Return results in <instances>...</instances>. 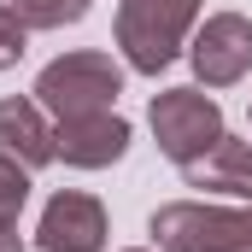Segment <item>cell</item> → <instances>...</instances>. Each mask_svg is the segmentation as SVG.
<instances>
[{"mask_svg":"<svg viewBox=\"0 0 252 252\" xmlns=\"http://www.w3.org/2000/svg\"><path fill=\"white\" fill-rule=\"evenodd\" d=\"M199 6L205 0H118V53L129 70L141 76H158L188 53V35L199 24Z\"/></svg>","mask_w":252,"mask_h":252,"instance_id":"6da1fadb","label":"cell"},{"mask_svg":"<svg viewBox=\"0 0 252 252\" xmlns=\"http://www.w3.org/2000/svg\"><path fill=\"white\" fill-rule=\"evenodd\" d=\"M41 112L59 124V118H88V112H118V94H124V64L100 47H76L59 53L53 64H41L35 88Z\"/></svg>","mask_w":252,"mask_h":252,"instance_id":"7a4b0ae2","label":"cell"},{"mask_svg":"<svg viewBox=\"0 0 252 252\" xmlns=\"http://www.w3.org/2000/svg\"><path fill=\"white\" fill-rule=\"evenodd\" d=\"M147 235L158 252H252V199L241 205L170 199L147 217Z\"/></svg>","mask_w":252,"mask_h":252,"instance_id":"3957f363","label":"cell"},{"mask_svg":"<svg viewBox=\"0 0 252 252\" xmlns=\"http://www.w3.org/2000/svg\"><path fill=\"white\" fill-rule=\"evenodd\" d=\"M147 124H153V141H158V153L176 164V170H188L193 158H205L229 124H223V106L188 82V88H164V94H153V106H147Z\"/></svg>","mask_w":252,"mask_h":252,"instance_id":"277c9868","label":"cell"},{"mask_svg":"<svg viewBox=\"0 0 252 252\" xmlns=\"http://www.w3.org/2000/svg\"><path fill=\"white\" fill-rule=\"evenodd\" d=\"M188 64L199 88H235L252 70V18L241 12H211L188 35Z\"/></svg>","mask_w":252,"mask_h":252,"instance_id":"5b68a950","label":"cell"},{"mask_svg":"<svg viewBox=\"0 0 252 252\" xmlns=\"http://www.w3.org/2000/svg\"><path fill=\"white\" fill-rule=\"evenodd\" d=\"M41 252H106V205L82 188H59L35 223Z\"/></svg>","mask_w":252,"mask_h":252,"instance_id":"8992f818","label":"cell"},{"mask_svg":"<svg viewBox=\"0 0 252 252\" xmlns=\"http://www.w3.org/2000/svg\"><path fill=\"white\" fill-rule=\"evenodd\" d=\"M129 141H135V129L118 112H88V118H59L53 124V147L70 170H112L129 153Z\"/></svg>","mask_w":252,"mask_h":252,"instance_id":"52a82bcc","label":"cell"},{"mask_svg":"<svg viewBox=\"0 0 252 252\" xmlns=\"http://www.w3.org/2000/svg\"><path fill=\"white\" fill-rule=\"evenodd\" d=\"M0 153L18 158L30 176L59 158V147H53V118L41 112L35 94H6V100H0Z\"/></svg>","mask_w":252,"mask_h":252,"instance_id":"ba28073f","label":"cell"},{"mask_svg":"<svg viewBox=\"0 0 252 252\" xmlns=\"http://www.w3.org/2000/svg\"><path fill=\"white\" fill-rule=\"evenodd\" d=\"M188 188H205V193H229V199H252V141L241 135H223L205 158H193L188 170Z\"/></svg>","mask_w":252,"mask_h":252,"instance_id":"9c48e42d","label":"cell"},{"mask_svg":"<svg viewBox=\"0 0 252 252\" xmlns=\"http://www.w3.org/2000/svg\"><path fill=\"white\" fill-rule=\"evenodd\" d=\"M30 30H64V24H82L94 0H6Z\"/></svg>","mask_w":252,"mask_h":252,"instance_id":"30bf717a","label":"cell"},{"mask_svg":"<svg viewBox=\"0 0 252 252\" xmlns=\"http://www.w3.org/2000/svg\"><path fill=\"white\" fill-rule=\"evenodd\" d=\"M24 205H30V170L0 153V223H18Z\"/></svg>","mask_w":252,"mask_h":252,"instance_id":"8fae6325","label":"cell"},{"mask_svg":"<svg viewBox=\"0 0 252 252\" xmlns=\"http://www.w3.org/2000/svg\"><path fill=\"white\" fill-rule=\"evenodd\" d=\"M24 47H30V24L0 0V70H12V64L24 59Z\"/></svg>","mask_w":252,"mask_h":252,"instance_id":"7c38bea8","label":"cell"},{"mask_svg":"<svg viewBox=\"0 0 252 252\" xmlns=\"http://www.w3.org/2000/svg\"><path fill=\"white\" fill-rule=\"evenodd\" d=\"M0 252H24V235H18V223H0Z\"/></svg>","mask_w":252,"mask_h":252,"instance_id":"4fadbf2b","label":"cell"},{"mask_svg":"<svg viewBox=\"0 0 252 252\" xmlns=\"http://www.w3.org/2000/svg\"><path fill=\"white\" fill-rule=\"evenodd\" d=\"M124 252H158V247H124Z\"/></svg>","mask_w":252,"mask_h":252,"instance_id":"5bb4252c","label":"cell"}]
</instances>
